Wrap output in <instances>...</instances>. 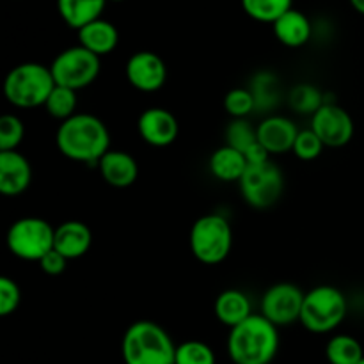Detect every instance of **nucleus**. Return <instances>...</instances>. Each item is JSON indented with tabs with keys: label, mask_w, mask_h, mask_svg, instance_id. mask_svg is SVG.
I'll use <instances>...</instances> for the list:
<instances>
[{
	"label": "nucleus",
	"mask_w": 364,
	"mask_h": 364,
	"mask_svg": "<svg viewBox=\"0 0 364 364\" xmlns=\"http://www.w3.org/2000/svg\"><path fill=\"white\" fill-rule=\"evenodd\" d=\"M55 144L60 155L71 162L96 164L110 151V134L98 116L77 112L57 128Z\"/></svg>",
	"instance_id": "obj_1"
},
{
	"label": "nucleus",
	"mask_w": 364,
	"mask_h": 364,
	"mask_svg": "<svg viewBox=\"0 0 364 364\" xmlns=\"http://www.w3.org/2000/svg\"><path fill=\"white\" fill-rule=\"evenodd\" d=\"M279 350V327L255 313L230 329L228 354L235 364H270Z\"/></svg>",
	"instance_id": "obj_2"
},
{
	"label": "nucleus",
	"mask_w": 364,
	"mask_h": 364,
	"mask_svg": "<svg viewBox=\"0 0 364 364\" xmlns=\"http://www.w3.org/2000/svg\"><path fill=\"white\" fill-rule=\"evenodd\" d=\"M176 347L160 323L139 320L124 331L121 355L124 364H174Z\"/></svg>",
	"instance_id": "obj_3"
},
{
	"label": "nucleus",
	"mask_w": 364,
	"mask_h": 364,
	"mask_svg": "<svg viewBox=\"0 0 364 364\" xmlns=\"http://www.w3.org/2000/svg\"><path fill=\"white\" fill-rule=\"evenodd\" d=\"M55 80L50 66L39 63H21L7 73L4 80V96L16 109L45 107Z\"/></svg>",
	"instance_id": "obj_4"
},
{
	"label": "nucleus",
	"mask_w": 364,
	"mask_h": 364,
	"mask_svg": "<svg viewBox=\"0 0 364 364\" xmlns=\"http://www.w3.org/2000/svg\"><path fill=\"white\" fill-rule=\"evenodd\" d=\"M348 313L347 297L333 284H318L306 291L301 323L313 334H327L341 326Z\"/></svg>",
	"instance_id": "obj_5"
},
{
	"label": "nucleus",
	"mask_w": 364,
	"mask_h": 364,
	"mask_svg": "<svg viewBox=\"0 0 364 364\" xmlns=\"http://www.w3.org/2000/svg\"><path fill=\"white\" fill-rule=\"evenodd\" d=\"M191 252L203 265H219L230 256L233 247V230L230 220L220 213L201 215L188 235Z\"/></svg>",
	"instance_id": "obj_6"
},
{
	"label": "nucleus",
	"mask_w": 364,
	"mask_h": 364,
	"mask_svg": "<svg viewBox=\"0 0 364 364\" xmlns=\"http://www.w3.org/2000/svg\"><path fill=\"white\" fill-rule=\"evenodd\" d=\"M55 228L41 217H21L14 220L6 235L11 255L23 262L39 263L53 249Z\"/></svg>",
	"instance_id": "obj_7"
},
{
	"label": "nucleus",
	"mask_w": 364,
	"mask_h": 364,
	"mask_svg": "<svg viewBox=\"0 0 364 364\" xmlns=\"http://www.w3.org/2000/svg\"><path fill=\"white\" fill-rule=\"evenodd\" d=\"M238 187L242 198L251 208H272L284 192V174L272 160L258 166H247Z\"/></svg>",
	"instance_id": "obj_8"
},
{
	"label": "nucleus",
	"mask_w": 364,
	"mask_h": 364,
	"mask_svg": "<svg viewBox=\"0 0 364 364\" xmlns=\"http://www.w3.org/2000/svg\"><path fill=\"white\" fill-rule=\"evenodd\" d=\"M50 70L57 85H64L78 92L80 89L89 87L98 78L102 71V60L84 46L77 45L57 53L50 64Z\"/></svg>",
	"instance_id": "obj_9"
},
{
	"label": "nucleus",
	"mask_w": 364,
	"mask_h": 364,
	"mask_svg": "<svg viewBox=\"0 0 364 364\" xmlns=\"http://www.w3.org/2000/svg\"><path fill=\"white\" fill-rule=\"evenodd\" d=\"M304 295L306 291H302L294 283L272 284L262 297V306H259L262 315L276 327H287L301 322Z\"/></svg>",
	"instance_id": "obj_10"
},
{
	"label": "nucleus",
	"mask_w": 364,
	"mask_h": 364,
	"mask_svg": "<svg viewBox=\"0 0 364 364\" xmlns=\"http://www.w3.org/2000/svg\"><path fill=\"white\" fill-rule=\"evenodd\" d=\"M311 128L326 148H343L354 137V119L343 107L326 102L311 116Z\"/></svg>",
	"instance_id": "obj_11"
},
{
	"label": "nucleus",
	"mask_w": 364,
	"mask_h": 364,
	"mask_svg": "<svg viewBox=\"0 0 364 364\" xmlns=\"http://www.w3.org/2000/svg\"><path fill=\"white\" fill-rule=\"evenodd\" d=\"M128 84L141 92H155L167 80V66L162 57L149 50L135 52L124 66Z\"/></svg>",
	"instance_id": "obj_12"
},
{
	"label": "nucleus",
	"mask_w": 364,
	"mask_h": 364,
	"mask_svg": "<svg viewBox=\"0 0 364 364\" xmlns=\"http://www.w3.org/2000/svg\"><path fill=\"white\" fill-rule=\"evenodd\" d=\"M137 130L142 141L153 148H167L180 134V124L171 110L162 107H149L139 116Z\"/></svg>",
	"instance_id": "obj_13"
},
{
	"label": "nucleus",
	"mask_w": 364,
	"mask_h": 364,
	"mask_svg": "<svg viewBox=\"0 0 364 364\" xmlns=\"http://www.w3.org/2000/svg\"><path fill=\"white\" fill-rule=\"evenodd\" d=\"M299 132L301 130L297 128V124L290 117L281 116V114H270L256 127L258 142L270 155L291 151Z\"/></svg>",
	"instance_id": "obj_14"
},
{
	"label": "nucleus",
	"mask_w": 364,
	"mask_h": 364,
	"mask_svg": "<svg viewBox=\"0 0 364 364\" xmlns=\"http://www.w3.org/2000/svg\"><path fill=\"white\" fill-rule=\"evenodd\" d=\"M32 183V166L20 151H0V194L21 196Z\"/></svg>",
	"instance_id": "obj_15"
},
{
	"label": "nucleus",
	"mask_w": 364,
	"mask_h": 364,
	"mask_svg": "<svg viewBox=\"0 0 364 364\" xmlns=\"http://www.w3.org/2000/svg\"><path fill=\"white\" fill-rule=\"evenodd\" d=\"M98 171L103 181L114 188H128L137 181L139 164L123 149H110L98 162Z\"/></svg>",
	"instance_id": "obj_16"
},
{
	"label": "nucleus",
	"mask_w": 364,
	"mask_h": 364,
	"mask_svg": "<svg viewBox=\"0 0 364 364\" xmlns=\"http://www.w3.org/2000/svg\"><path fill=\"white\" fill-rule=\"evenodd\" d=\"M91 244L92 233L87 224L82 223V220H66L55 228L53 249L70 262L87 255Z\"/></svg>",
	"instance_id": "obj_17"
},
{
	"label": "nucleus",
	"mask_w": 364,
	"mask_h": 364,
	"mask_svg": "<svg viewBox=\"0 0 364 364\" xmlns=\"http://www.w3.org/2000/svg\"><path fill=\"white\" fill-rule=\"evenodd\" d=\"M213 313H215V318L228 329L240 326L249 316L255 315L251 299L237 288H230L217 295L215 302H213Z\"/></svg>",
	"instance_id": "obj_18"
},
{
	"label": "nucleus",
	"mask_w": 364,
	"mask_h": 364,
	"mask_svg": "<svg viewBox=\"0 0 364 364\" xmlns=\"http://www.w3.org/2000/svg\"><path fill=\"white\" fill-rule=\"evenodd\" d=\"M272 28L277 41L288 48H301L311 39L313 34V25L309 18L294 7L284 13L279 20L274 21Z\"/></svg>",
	"instance_id": "obj_19"
},
{
	"label": "nucleus",
	"mask_w": 364,
	"mask_h": 364,
	"mask_svg": "<svg viewBox=\"0 0 364 364\" xmlns=\"http://www.w3.org/2000/svg\"><path fill=\"white\" fill-rule=\"evenodd\" d=\"M77 32L78 45L84 46L85 50H89V52L98 57L109 55L119 45V32H117L116 25L103 20V18L91 21V23H87Z\"/></svg>",
	"instance_id": "obj_20"
},
{
	"label": "nucleus",
	"mask_w": 364,
	"mask_h": 364,
	"mask_svg": "<svg viewBox=\"0 0 364 364\" xmlns=\"http://www.w3.org/2000/svg\"><path fill=\"white\" fill-rule=\"evenodd\" d=\"M208 169L213 178L224 183H238L247 169L245 155L231 146L224 144L212 153L208 160Z\"/></svg>",
	"instance_id": "obj_21"
},
{
	"label": "nucleus",
	"mask_w": 364,
	"mask_h": 364,
	"mask_svg": "<svg viewBox=\"0 0 364 364\" xmlns=\"http://www.w3.org/2000/svg\"><path fill=\"white\" fill-rule=\"evenodd\" d=\"M109 0H57V11L68 27L80 31L91 21L102 18Z\"/></svg>",
	"instance_id": "obj_22"
},
{
	"label": "nucleus",
	"mask_w": 364,
	"mask_h": 364,
	"mask_svg": "<svg viewBox=\"0 0 364 364\" xmlns=\"http://www.w3.org/2000/svg\"><path fill=\"white\" fill-rule=\"evenodd\" d=\"M326 358L329 364H359L364 359L363 345L350 334H336L327 341Z\"/></svg>",
	"instance_id": "obj_23"
},
{
	"label": "nucleus",
	"mask_w": 364,
	"mask_h": 364,
	"mask_svg": "<svg viewBox=\"0 0 364 364\" xmlns=\"http://www.w3.org/2000/svg\"><path fill=\"white\" fill-rule=\"evenodd\" d=\"M242 9L259 23H270L279 20L284 13L291 9L294 0H240Z\"/></svg>",
	"instance_id": "obj_24"
},
{
	"label": "nucleus",
	"mask_w": 364,
	"mask_h": 364,
	"mask_svg": "<svg viewBox=\"0 0 364 364\" xmlns=\"http://www.w3.org/2000/svg\"><path fill=\"white\" fill-rule=\"evenodd\" d=\"M77 91L55 84V87L50 92L48 100H46L45 109L50 117L59 119L63 123V121L70 119L71 116L77 114Z\"/></svg>",
	"instance_id": "obj_25"
},
{
	"label": "nucleus",
	"mask_w": 364,
	"mask_h": 364,
	"mask_svg": "<svg viewBox=\"0 0 364 364\" xmlns=\"http://www.w3.org/2000/svg\"><path fill=\"white\" fill-rule=\"evenodd\" d=\"M323 95L313 84H299L288 92V105L291 110L304 116H313L323 105Z\"/></svg>",
	"instance_id": "obj_26"
},
{
	"label": "nucleus",
	"mask_w": 364,
	"mask_h": 364,
	"mask_svg": "<svg viewBox=\"0 0 364 364\" xmlns=\"http://www.w3.org/2000/svg\"><path fill=\"white\" fill-rule=\"evenodd\" d=\"M251 92L255 96L256 110H269L277 105L279 92H277V80L272 73H258L252 78Z\"/></svg>",
	"instance_id": "obj_27"
},
{
	"label": "nucleus",
	"mask_w": 364,
	"mask_h": 364,
	"mask_svg": "<svg viewBox=\"0 0 364 364\" xmlns=\"http://www.w3.org/2000/svg\"><path fill=\"white\" fill-rule=\"evenodd\" d=\"M223 105L228 116H231V119H247L249 114L256 110V102L251 89L244 87H235L228 91Z\"/></svg>",
	"instance_id": "obj_28"
},
{
	"label": "nucleus",
	"mask_w": 364,
	"mask_h": 364,
	"mask_svg": "<svg viewBox=\"0 0 364 364\" xmlns=\"http://www.w3.org/2000/svg\"><path fill=\"white\" fill-rule=\"evenodd\" d=\"M215 352L210 345L199 340H188L176 347L174 364H215Z\"/></svg>",
	"instance_id": "obj_29"
},
{
	"label": "nucleus",
	"mask_w": 364,
	"mask_h": 364,
	"mask_svg": "<svg viewBox=\"0 0 364 364\" xmlns=\"http://www.w3.org/2000/svg\"><path fill=\"white\" fill-rule=\"evenodd\" d=\"M256 142H258L256 127H252L247 119H231V123L226 128L228 146L245 153Z\"/></svg>",
	"instance_id": "obj_30"
},
{
	"label": "nucleus",
	"mask_w": 364,
	"mask_h": 364,
	"mask_svg": "<svg viewBox=\"0 0 364 364\" xmlns=\"http://www.w3.org/2000/svg\"><path fill=\"white\" fill-rule=\"evenodd\" d=\"M25 137V127L14 114L0 117V151H16Z\"/></svg>",
	"instance_id": "obj_31"
},
{
	"label": "nucleus",
	"mask_w": 364,
	"mask_h": 364,
	"mask_svg": "<svg viewBox=\"0 0 364 364\" xmlns=\"http://www.w3.org/2000/svg\"><path fill=\"white\" fill-rule=\"evenodd\" d=\"M323 149H326V146L320 141L318 135H316L311 128H306V130L299 132L291 153H294L299 160L311 162V160H316L322 155Z\"/></svg>",
	"instance_id": "obj_32"
},
{
	"label": "nucleus",
	"mask_w": 364,
	"mask_h": 364,
	"mask_svg": "<svg viewBox=\"0 0 364 364\" xmlns=\"http://www.w3.org/2000/svg\"><path fill=\"white\" fill-rule=\"evenodd\" d=\"M21 302L20 287L11 277H0V316L13 315Z\"/></svg>",
	"instance_id": "obj_33"
},
{
	"label": "nucleus",
	"mask_w": 364,
	"mask_h": 364,
	"mask_svg": "<svg viewBox=\"0 0 364 364\" xmlns=\"http://www.w3.org/2000/svg\"><path fill=\"white\" fill-rule=\"evenodd\" d=\"M68 262H70V259L64 258V256L60 255V252H57L55 249H52V251L39 262V269H41L46 276H60V274L66 270Z\"/></svg>",
	"instance_id": "obj_34"
},
{
	"label": "nucleus",
	"mask_w": 364,
	"mask_h": 364,
	"mask_svg": "<svg viewBox=\"0 0 364 364\" xmlns=\"http://www.w3.org/2000/svg\"><path fill=\"white\" fill-rule=\"evenodd\" d=\"M244 155H245V160H247V166H258V164H265L270 160V153L267 151L259 142L252 144Z\"/></svg>",
	"instance_id": "obj_35"
},
{
	"label": "nucleus",
	"mask_w": 364,
	"mask_h": 364,
	"mask_svg": "<svg viewBox=\"0 0 364 364\" xmlns=\"http://www.w3.org/2000/svg\"><path fill=\"white\" fill-rule=\"evenodd\" d=\"M350 6L354 7L359 14H363L364 16V0H350Z\"/></svg>",
	"instance_id": "obj_36"
},
{
	"label": "nucleus",
	"mask_w": 364,
	"mask_h": 364,
	"mask_svg": "<svg viewBox=\"0 0 364 364\" xmlns=\"http://www.w3.org/2000/svg\"><path fill=\"white\" fill-rule=\"evenodd\" d=\"M109 2H124V0H109Z\"/></svg>",
	"instance_id": "obj_37"
},
{
	"label": "nucleus",
	"mask_w": 364,
	"mask_h": 364,
	"mask_svg": "<svg viewBox=\"0 0 364 364\" xmlns=\"http://www.w3.org/2000/svg\"><path fill=\"white\" fill-rule=\"evenodd\" d=\"M359 364H364V359H363V361H361V363H359Z\"/></svg>",
	"instance_id": "obj_38"
}]
</instances>
